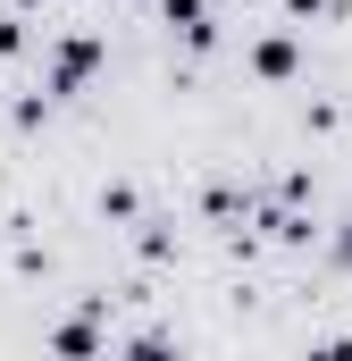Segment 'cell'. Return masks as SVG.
Returning a JSON list of instances; mask_svg holds the SVG:
<instances>
[{"label":"cell","mask_w":352,"mask_h":361,"mask_svg":"<svg viewBox=\"0 0 352 361\" xmlns=\"http://www.w3.org/2000/svg\"><path fill=\"white\" fill-rule=\"evenodd\" d=\"M92 68H101V42H92V34H76V42H59V59H51V85H42V92H76Z\"/></svg>","instance_id":"6da1fadb"},{"label":"cell","mask_w":352,"mask_h":361,"mask_svg":"<svg viewBox=\"0 0 352 361\" xmlns=\"http://www.w3.org/2000/svg\"><path fill=\"white\" fill-rule=\"evenodd\" d=\"M168 25L184 34V42H193V51L210 42V8H201V0H168Z\"/></svg>","instance_id":"7a4b0ae2"},{"label":"cell","mask_w":352,"mask_h":361,"mask_svg":"<svg viewBox=\"0 0 352 361\" xmlns=\"http://www.w3.org/2000/svg\"><path fill=\"white\" fill-rule=\"evenodd\" d=\"M294 59H302V51H294V34H268L260 51H252V68H260V76H294Z\"/></svg>","instance_id":"3957f363"},{"label":"cell","mask_w":352,"mask_h":361,"mask_svg":"<svg viewBox=\"0 0 352 361\" xmlns=\"http://www.w3.org/2000/svg\"><path fill=\"white\" fill-rule=\"evenodd\" d=\"M344 252H352V244H344Z\"/></svg>","instance_id":"5b68a950"},{"label":"cell","mask_w":352,"mask_h":361,"mask_svg":"<svg viewBox=\"0 0 352 361\" xmlns=\"http://www.w3.org/2000/svg\"><path fill=\"white\" fill-rule=\"evenodd\" d=\"M285 8H294V17H319V8H327V0H285Z\"/></svg>","instance_id":"277c9868"}]
</instances>
